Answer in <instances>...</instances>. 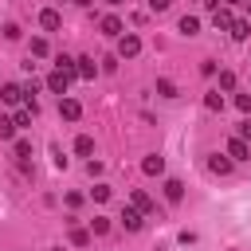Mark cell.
I'll use <instances>...</instances> for the list:
<instances>
[{
  "mask_svg": "<svg viewBox=\"0 0 251 251\" xmlns=\"http://www.w3.org/2000/svg\"><path fill=\"white\" fill-rule=\"evenodd\" d=\"M235 106H239L243 114H251V94H235Z\"/></svg>",
  "mask_w": 251,
  "mask_h": 251,
  "instance_id": "f1b7e54d",
  "label": "cell"
},
{
  "mask_svg": "<svg viewBox=\"0 0 251 251\" xmlns=\"http://www.w3.org/2000/svg\"><path fill=\"white\" fill-rule=\"evenodd\" d=\"M208 173L227 176V173H231V157H227V153H212V157H208Z\"/></svg>",
  "mask_w": 251,
  "mask_h": 251,
  "instance_id": "277c9868",
  "label": "cell"
},
{
  "mask_svg": "<svg viewBox=\"0 0 251 251\" xmlns=\"http://www.w3.org/2000/svg\"><path fill=\"white\" fill-rule=\"evenodd\" d=\"M165 200H169V204H180V200H184V184H180V180H165Z\"/></svg>",
  "mask_w": 251,
  "mask_h": 251,
  "instance_id": "4fadbf2b",
  "label": "cell"
},
{
  "mask_svg": "<svg viewBox=\"0 0 251 251\" xmlns=\"http://www.w3.org/2000/svg\"><path fill=\"white\" fill-rule=\"evenodd\" d=\"M224 4H239V0H224Z\"/></svg>",
  "mask_w": 251,
  "mask_h": 251,
  "instance_id": "e575fe53",
  "label": "cell"
},
{
  "mask_svg": "<svg viewBox=\"0 0 251 251\" xmlns=\"http://www.w3.org/2000/svg\"><path fill=\"white\" fill-rule=\"evenodd\" d=\"M59 118H67V122H78V118H82V106H78L75 98H59Z\"/></svg>",
  "mask_w": 251,
  "mask_h": 251,
  "instance_id": "5b68a950",
  "label": "cell"
},
{
  "mask_svg": "<svg viewBox=\"0 0 251 251\" xmlns=\"http://www.w3.org/2000/svg\"><path fill=\"white\" fill-rule=\"evenodd\" d=\"M102 35H110V39H122V35H126L122 20H118V16H106V20H102Z\"/></svg>",
  "mask_w": 251,
  "mask_h": 251,
  "instance_id": "9c48e42d",
  "label": "cell"
},
{
  "mask_svg": "<svg viewBox=\"0 0 251 251\" xmlns=\"http://www.w3.org/2000/svg\"><path fill=\"white\" fill-rule=\"evenodd\" d=\"M220 86H224V90H235V75H231V71H220Z\"/></svg>",
  "mask_w": 251,
  "mask_h": 251,
  "instance_id": "484cf974",
  "label": "cell"
},
{
  "mask_svg": "<svg viewBox=\"0 0 251 251\" xmlns=\"http://www.w3.org/2000/svg\"><path fill=\"white\" fill-rule=\"evenodd\" d=\"M51 161H55V169H67V157L59 153V145H51Z\"/></svg>",
  "mask_w": 251,
  "mask_h": 251,
  "instance_id": "83f0119b",
  "label": "cell"
},
{
  "mask_svg": "<svg viewBox=\"0 0 251 251\" xmlns=\"http://www.w3.org/2000/svg\"><path fill=\"white\" fill-rule=\"evenodd\" d=\"M0 98H4L8 106H16V102L24 98V86H20V82H4V86H0Z\"/></svg>",
  "mask_w": 251,
  "mask_h": 251,
  "instance_id": "30bf717a",
  "label": "cell"
},
{
  "mask_svg": "<svg viewBox=\"0 0 251 251\" xmlns=\"http://www.w3.org/2000/svg\"><path fill=\"white\" fill-rule=\"evenodd\" d=\"M71 243H75V247H86V243H90V231H86V227H71Z\"/></svg>",
  "mask_w": 251,
  "mask_h": 251,
  "instance_id": "ffe728a7",
  "label": "cell"
},
{
  "mask_svg": "<svg viewBox=\"0 0 251 251\" xmlns=\"http://www.w3.org/2000/svg\"><path fill=\"white\" fill-rule=\"evenodd\" d=\"M16 129H20V126H16V118H4V114H0V141H12V137H16Z\"/></svg>",
  "mask_w": 251,
  "mask_h": 251,
  "instance_id": "2e32d148",
  "label": "cell"
},
{
  "mask_svg": "<svg viewBox=\"0 0 251 251\" xmlns=\"http://www.w3.org/2000/svg\"><path fill=\"white\" fill-rule=\"evenodd\" d=\"M122 224H126V231H141V224H145V212H137L133 204L122 212Z\"/></svg>",
  "mask_w": 251,
  "mask_h": 251,
  "instance_id": "8992f818",
  "label": "cell"
},
{
  "mask_svg": "<svg viewBox=\"0 0 251 251\" xmlns=\"http://www.w3.org/2000/svg\"><path fill=\"white\" fill-rule=\"evenodd\" d=\"M173 0H149V12H169Z\"/></svg>",
  "mask_w": 251,
  "mask_h": 251,
  "instance_id": "f546056e",
  "label": "cell"
},
{
  "mask_svg": "<svg viewBox=\"0 0 251 251\" xmlns=\"http://www.w3.org/2000/svg\"><path fill=\"white\" fill-rule=\"evenodd\" d=\"M90 196H94L98 204H102V200H110V184H94V188H90Z\"/></svg>",
  "mask_w": 251,
  "mask_h": 251,
  "instance_id": "d4e9b609",
  "label": "cell"
},
{
  "mask_svg": "<svg viewBox=\"0 0 251 251\" xmlns=\"http://www.w3.org/2000/svg\"><path fill=\"white\" fill-rule=\"evenodd\" d=\"M129 204H133L137 212H153V200H149L141 188H133V192H129Z\"/></svg>",
  "mask_w": 251,
  "mask_h": 251,
  "instance_id": "5bb4252c",
  "label": "cell"
},
{
  "mask_svg": "<svg viewBox=\"0 0 251 251\" xmlns=\"http://www.w3.org/2000/svg\"><path fill=\"white\" fill-rule=\"evenodd\" d=\"M118 55H122V59H137V55H141V39H137L133 31H126V35L118 39Z\"/></svg>",
  "mask_w": 251,
  "mask_h": 251,
  "instance_id": "6da1fadb",
  "label": "cell"
},
{
  "mask_svg": "<svg viewBox=\"0 0 251 251\" xmlns=\"http://www.w3.org/2000/svg\"><path fill=\"white\" fill-rule=\"evenodd\" d=\"M106 4H122V0H106Z\"/></svg>",
  "mask_w": 251,
  "mask_h": 251,
  "instance_id": "836d02e7",
  "label": "cell"
},
{
  "mask_svg": "<svg viewBox=\"0 0 251 251\" xmlns=\"http://www.w3.org/2000/svg\"><path fill=\"white\" fill-rule=\"evenodd\" d=\"M212 24H216V31H231V24H235V16H231L227 8H216V12H212Z\"/></svg>",
  "mask_w": 251,
  "mask_h": 251,
  "instance_id": "ba28073f",
  "label": "cell"
},
{
  "mask_svg": "<svg viewBox=\"0 0 251 251\" xmlns=\"http://www.w3.org/2000/svg\"><path fill=\"white\" fill-rule=\"evenodd\" d=\"M75 4H78V8H90V4H94V0H75Z\"/></svg>",
  "mask_w": 251,
  "mask_h": 251,
  "instance_id": "d6a6232c",
  "label": "cell"
},
{
  "mask_svg": "<svg viewBox=\"0 0 251 251\" xmlns=\"http://www.w3.org/2000/svg\"><path fill=\"white\" fill-rule=\"evenodd\" d=\"M239 137H243V141L251 145V122H243V126H239Z\"/></svg>",
  "mask_w": 251,
  "mask_h": 251,
  "instance_id": "1f68e13d",
  "label": "cell"
},
{
  "mask_svg": "<svg viewBox=\"0 0 251 251\" xmlns=\"http://www.w3.org/2000/svg\"><path fill=\"white\" fill-rule=\"evenodd\" d=\"M31 118H35L31 110H16V126H31Z\"/></svg>",
  "mask_w": 251,
  "mask_h": 251,
  "instance_id": "4316f807",
  "label": "cell"
},
{
  "mask_svg": "<svg viewBox=\"0 0 251 251\" xmlns=\"http://www.w3.org/2000/svg\"><path fill=\"white\" fill-rule=\"evenodd\" d=\"M39 27H47V31H59V27H63V16H59L55 8H43V12H39Z\"/></svg>",
  "mask_w": 251,
  "mask_h": 251,
  "instance_id": "52a82bcc",
  "label": "cell"
},
{
  "mask_svg": "<svg viewBox=\"0 0 251 251\" xmlns=\"http://www.w3.org/2000/svg\"><path fill=\"white\" fill-rule=\"evenodd\" d=\"M4 39H20V27L16 24H4Z\"/></svg>",
  "mask_w": 251,
  "mask_h": 251,
  "instance_id": "4dcf8cb0",
  "label": "cell"
},
{
  "mask_svg": "<svg viewBox=\"0 0 251 251\" xmlns=\"http://www.w3.org/2000/svg\"><path fill=\"white\" fill-rule=\"evenodd\" d=\"M90 231H94V235H106V231H110V220H106V216H94V220H90Z\"/></svg>",
  "mask_w": 251,
  "mask_h": 251,
  "instance_id": "7402d4cb",
  "label": "cell"
},
{
  "mask_svg": "<svg viewBox=\"0 0 251 251\" xmlns=\"http://www.w3.org/2000/svg\"><path fill=\"white\" fill-rule=\"evenodd\" d=\"M12 149H16V157L24 161V157L31 153V141H27V137H16V145H12Z\"/></svg>",
  "mask_w": 251,
  "mask_h": 251,
  "instance_id": "603a6c76",
  "label": "cell"
},
{
  "mask_svg": "<svg viewBox=\"0 0 251 251\" xmlns=\"http://www.w3.org/2000/svg\"><path fill=\"white\" fill-rule=\"evenodd\" d=\"M157 94L161 98H176V82L173 78H157Z\"/></svg>",
  "mask_w": 251,
  "mask_h": 251,
  "instance_id": "d6986e66",
  "label": "cell"
},
{
  "mask_svg": "<svg viewBox=\"0 0 251 251\" xmlns=\"http://www.w3.org/2000/svg\"><path fill=\"white\" fill-rule=\"evenodd\" d=\"M141 169H145L149 176H161V173H165V157H157V153H149V157L141 161Z\"/></svg>",
  "mask_w": 251,
  "mask_h": 251,
  "instance_id": "7c38bea8",
  "label": "cell"
},
{
  "mask_svg": "<svg viewBox=\"0 0 251 251\" xmlns=\"http://www.w3.org/2000/svg\"><path fill=\"white\" fill-rule=\"evenodd\" d=\"M75 153H78V157H90V153H94V137H86V133L75 137Z\"/></svg>",
  "mask_w": 251,
  "mask_h": 251,
  "instance_id": "ac0fdd59",
  "label": "cell"
},
{
  "mask_svg": "<svg viewBox=\"0 0 251 251\" xmlns=\"http://www.w3.org/2000/svg\"><path fill=\"white\" fill-rule=\"evenodd\" d=\"M67 86H71V75H67V71H59V67H55V71H51V75H47V90H51V94H59V98H63V94H67Z\"/></svg>",
  "mask_w": 251,
  "mask_h": 251,
  "instance_id": "7a4b0ae2",
  "label": "cell"
},
{
  "mask_svg": "<svg viewBox=\"0 0 251 251\" xmlns=\"http://www.w3.org/2000/svg\"><path fill=\"white\" fill-rule=\"evenodd\" d=\"M227 35H231V39H235V43H243V39H247V35H251V24H247V20H235V24H231V31H227Z\"/></svg>",
  "mask_w": 251,
  "mask_h": 251,
  "instance_id": "9a60e30c",
  "label": "cell"
},
{
  "mask_svg": "<svg viewBox=\"0 0 251 251\" xmlns=\"http://www.w3.org/2000/svg\"><path fill=\"white\" fill-rule=\"evenodd\" d=\"M31 55H35V59H47V39H43V35L31 39Z\"/></svg>",
  "mask_w": 251,
  "mask_h": 251,
  "instance_id": "44dd1931",
  "label": "cell"
},
{
  "mask_svg": "<svg viewBox=\"0 0 251 251\" xmlns=\"http://www.w3.org/2000/svg\"><path fill=\"white\" fill-rule=\"evenodd\" d=\"M204 106L208 110H224V94H204Z\"/></svg>",
  "mask_w": 251,
  "mask_h": 251,
  "instance_id": "cb8c5ba5",
  "label": "cell"
},
{
  "mask_svg": "<svg viewBox=\"0 0 251 251\" xmlns=\"http://www.w3.org/2000/svg\"><path fill=\"white\" fill-rule=\"evenodd\" d=\"M224 153H227V157H231V161H247V157H251V145H247V141H243V137H231V141H227V149H224Z\"/></svg>",
  "mask_w": 251,
  "mask_h": 251,
  "instance_id": "3957f363",
  "label": "cell"
},
{
  "mask_svg": "<svg viewBox=\"0 0 251 251\" xmlns=\"http://www.w3.org/2000/svg\"><path fill=\"white\" fill-rule=\"evenodd\" d=\"M94 75H98L94 59H90V55H82V59H78V78H94Z\"/></svg>",
  "mask_w": 251,
  "mask_h": 251,
  "instance_id": "e0dca14e",
  "label": "cell"
},
{
  "mask_svg": "<svg viewBox=\"0 0 251 251\" xmlns=\"http://www.w3.org/2000/svg\"><path fill=\"white\" fill-rule=\"evenodd\" d=\"M176 31L192 39V35H200V20H196V16H180V24H176Z\"/></svg>",
  "mask_w": 251,
  "mask_h": 251,
  "instance_id": "8fae6325",
  "label": "cell"
}]
</instances>
